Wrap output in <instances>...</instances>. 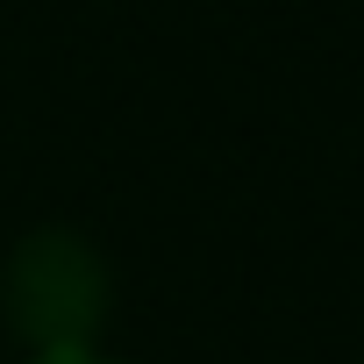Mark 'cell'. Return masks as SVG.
<instances>
[{
  "label": "cell",
  "mask_w": 364,
  "mask_h": 364,
  "mask_svg": "<svg viewBox=\"0 0 364 364\" xmlns=\"http://www.w3.org/2000/svg\"><path fill=\"white\" fill-rule=\"evenodd\" d=\"M114 257L79 222H29L0 250V336L15 357L107 343L114 328Z\"/></svg>",
  "instance_id": "6da1fadb"
},
{
  "label": "cell",
  "mask_w": 364,
  "mask_h": 364,
  "mask_svg": "<svg viewBox=\"0 0 364 364\" xmlns=\"http://www.w3.org/2000/svg\"><path fill=\"white\" fill-rule=\"evenodd\" d=\"M15 364H143V357H122L114 343H79V350H36V357H15Z\"/></svg>",
  "instance_id": "7a4b0ae2"
}]
</instances>
